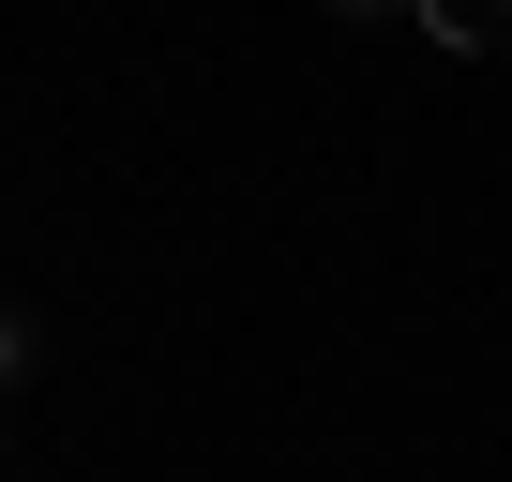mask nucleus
Here are the masks:
<instances>
[{"label":"nucleus","instance_id":"nucleus-1","mask_svg":"<svg viewBox=\"0 0 512 482\" xmlns=\"http://www.w3.org/2000/svg\"><path fill=\"white\" fill-rule=\"evenodd\" d=\"M422 31H437V46H482V61H512V0H422Z\"/></svg>","mask_w":512,"mask_h":482},{"label":"nucleus","instance_id":"nucleus-2","mask_svg":"<svg viewBox=\"0 0 512 482\" xmlns=\"http://www.w3.org/2000/svg\"><path fill=\"white\" fill-rule=\"evenodd\" d=\"M332 16H422V0H332Z\"/></svg>","mask_w":512,"mask_h":482},{"label":"nucleus","instance_id":"nucleus-3","mask_svg":"<svg viewBox=\"0 0 512 482\" xmlns=\"http://www.w3.org/2000/svg\"><path fill=\"white\" fill-rule=\"evenodd\" d=\"M0 377H16V317H0Z\"/></svg>","mask_w":512,"mask_h":482}]
</instances>
